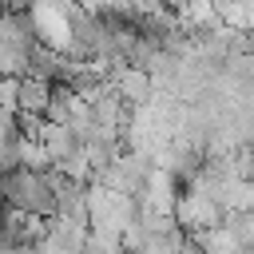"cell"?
<instances>
[{
	"mask_svg": "<svg viewBox=\"0 0 254 254\" xmlns=\"http://www.w3.org/2000/svg\"><path fill=\"white\" fill-rule=\"evenodd\" d=\"M190 242L198 246V254H242V242H238V234H234L230 222H218L210 230H198Z\"/></svg>",
	"mask_w": 254,
	"mask_h": 254,
	"instance_id": "obj_1",
	"label": "cell"
},
{
	"mask_svg": "<svg viewBox=\"0 0 254 254\" xmlns=\"http://www.w3.org/2000/svg\"><path fill=\"white\" fill-rule=\"evenodd\" d=\"M242 254H254V246H242Z\"/></svg>",
	"mask_w": 254,
	"mask_h": 254,
	"instance_id": "obj_2",
	"label": "cell"
}]
</instances>
